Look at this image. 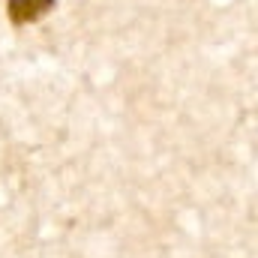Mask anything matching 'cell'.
Masks as SVG:
<instances>
[{
  "label": "cell",
  "mask_w": 258,
  "mask_h": 258,
  "mask_svg": "<svg viewBox=\"0 0 258 258\" xmlns=\"http://www.w3.org/2000/svg\"><path fill=\"white\" fill-rule=\"evenodd\" d=\"M54 9V0H6V15L15 27L33 24Z\"/></svg>",
  "instance_id": "1"
}]
</instances>
